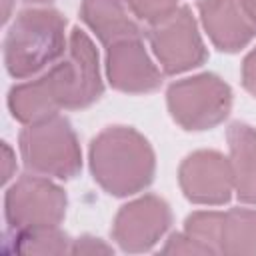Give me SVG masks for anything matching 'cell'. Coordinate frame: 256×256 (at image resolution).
Masks as SVG:
<instances>
[{
    "label": "cell",
    "mask_w": 256,
    "mask_h": 256,
    "mask_svg": "<svg viewBox=\"0 0 256 256\" xmlns=\"http://www.w3.org/2000/svg\"><path fill=\"white\" fill-rule=\"evenodd\" d=\"M102 92L98 52L86 32L74 28L68 38L66 56L38 78L16 84L8 92V110L18 122L32 124L58 114L62 108H86Z\"/></svg>",
    "instance_id": "cell-1"
},
{
    "label": "cell",
    "mask_w": 256,
    "mask_h": 256,
    "mask_svg": "<svg viewBox=\"0 0 256 256\" xmlns=\"http://www.w3.org/2000/svg\"><path fill=\"white\" fill-rule=\"evenodd\" d=\"M106 76L112 88L126 94L154 92L162 72L150 60L142 38H126L106 46Z\"/></svg>",
    "instance_id": "cell-10"
},
{
    "label": "cell",
    "mask_w": 256,
    "mask_h": 256,
    "mask_svg": "<svg viewBox=\"0 0 256 256\" xmlns=\"http://www.w3.org/2000/svg\"><path fill=\"white\" fill-rule=\"evenodd\" d=\"M226 138L234 172V192L240 202L256 206V128L234 122Z\"/></svg>",
    "instance_id": "cell-13"
},
{
    "label": "cell",
    "mask_w": 256,
    "mask_h": 256,
    "mask_svg": "<svg viewBox=\"0 0 256 256\" xmlns=\"http://www.w3.org/2000/svg\"><path fill=\"white\" fill-rule=\"evenodd\" d=\"M24 2H32V4H44V2H50V0H24Z\"/></svg>",
    "instance_id": "cell-23"
},
{
    "label": "cell",
    "mask_w": 256,
    "mask_h": 256,
    "mask_svg": "<svg viewBox=\"0 0 256 256\" xmlns=\"http://www.w3.org/2000/svg\"><path fill=\"white\" fill-rule=\"evenodd\" d=\"M172 224V212L166 200L144 194L124 204L112 224V240L124 252H148L166 234Z\"/></svg>",
    "instance_id": "cell-8"
},
{
    "label": "cell",
    "mask_w": 256,
    "mask_h": 256,
    "mask_svg": "<svg viewBox=\"0 0 256 256\" xmlns=\"http://www.w3.org/2000/svg\"><path fill=\"white\" fill-rule=\"evenodd\" d=\"M124 2L136 18L148 24H156L180 8L178 0H124Z\"/></svg>",
    "instance_id": "cell-17"
},
{
    "label": "cell",
    "mask_w": 256,
    "mask_h": 256,
    "mask_svg": "<svg viewBox=\"0 0 256 256\" xmlns=\"http://www.w3.org/2000/svg\"><path fill=\"white\" fill-rule=\"evenodd\" d=\"M170 116L184 130H208L224 122L232 108V90L216 74L176 80L166 90Z\"/></svg>",
    "instance_id": "cell-5"
},
{
    "label": "cell",
    "mask_w": 256,
    "mask_h": 256,
    "mask_svg": "<svg viewBox=\"0 0 256 256\" xmlns=\"http://www.w3.org/2000/svg\"><path fill=\"white\" fill-rule=\"evenodd\" d=\"M178 182L184 196L194 204H226L234 192V172L230 158L216 150L192 152L178 168Z\"/></svg>",
    "instance_id": "cell-9"
},
{
    "label": "cell",
    "mask_w": 256,
    "mask_h": 256,
    "mask_svg": "<svg viewBox=\"0 0 256 256\" xmlns=\"http://www.w3.org/2000/svg\"><path fill=\"white\" fill-rule=\"evenodd\" d=\"M66 194L42 174H24L4 198V216L12 232L60 226L66 214Z\"/></svg>",
    "instance_id": "cell-6"
},
{
    "label": "cell",
    "mask_w": 256,
    "mask_h": 256,
    "mask_svg": "<svg viewBox=\"0 0 256 256\" xmlns=\"http://www.w3.org/2000/svg\"><path fill=\"white\" fill-rule=\"evenodd\" d=\"M2 160H4V176H2V182H8L12 178V172H14V166H16V160H14V154L10 150V146L6 142H2Z\"/></svg>",
    "instance_id": "cell-21"
},
{
    "label": "cell",
    "mask_w": 256,
    "mask_h": 256,
    "mask_svg": "<svg viewBox=\"0 0 256 256\" xmlns=\"http://www.w3.org/2000/svg\"><path fill=\"white\" fill-rule=\"evenodd\" d=\"M12 250L20 254H66L70 252L72 240L58 226L20 230L12 236Z\"/></svg>",
    "instance_id": "cell-15"
},
{
    "label": "cell",
    "mask_w": 256,
    "mask_h": 256,
    "mask_svg": "<svg viewBox=\"0 0 256 256\" xmlns=\"http://www.w3.org/2000/svg\"><path fill=\"white\" fill-rule=\"evenodd\" d=\"M248 2V8L252 10V14H254V18H256V0H246Z\"/></svg>",
    "instance_id": "cell-22"
},
{
    "label": "cell",
    "mask_w": 256,
    "mask_h": 256,
    "mask_svg": "<svg viewBox=\"0 0 256 256\" xmlns=\"http://www.w3.org/2000/svg\"><path fill=\"white\" fill-rule=\"evenodd\" d=\"M242 84L252 96H256V46L242 62Z\"/></svg>",
    "instance_id": "cell-20"
},
{
    "label": "cell",
    "mask_w": 256,
    "mask_h": 256,
    "mask_svg": "<svg viewBox=\"0 0 256 256\" xmlns=\"http://www.w3.org/2000/svg\"><path fill=\"white\" fill-rule=\"evenodd\" d=\"M70 254H112V246L94 236H80L72 240Z\"/></svg>",
    "instance_id": "cell-19"
},
{
    "label": "cell",
    "mask_w": 256,
    "mask_h": 256,
    "mask_svg": "<svg viewBox=\"0 0 256 256\" xmlns=\"http://www.w3.org/2000/svg\"><path fill=\"white\" fill-rule=\"evenodd\" d=\"M20 154L24 166L42 176L70 180L82 168L78 138L70 122L60 114L26 124L20 132Z\"/></svg>",
    "instance_id": "cell-4"
},
{
    "label": "cell",
    "mask_w": 256,
    "mask_h": 256,
    "mask_svg": "<svg viewBox=\"0 0 256 256\" xmlns=\"http://www.w3.org/2000/svg\"><path fill=\"white\" fill-rule=\"evenodd\" d=\"M94 180L112 196L142 192L154 178L156 158L150 142L130 126H108L90 144Z\"/></svg>",
    "instance_id": "cell-2"
},
{
    "label": "cell",
    "mask_w": 256,
    "mask_h": 256,
    "mask_svg": "<svg viewBox=\"0 0 256 256\" xmlns=\"http://www.w3.org/2000/svg\"><path fill=\"white\" fill-rule=\"evenodd\" d=\"M80 18L104 46L126 38H142V30L128 14L124 0H82Z\"/></svg>",
    "instance_id": "cell-12"
},
{
    "label": "cell",
    "mask_w": 256,
    "mask_h": 256,
    "mask_svg": "<svg viewBox=\"0 0 256 256\" xmlns=\"http://www.w3.org/2000/svg\"><path fill=\"white\" fill-rule=\"evenodd\" d=\"M162 252L164 254H210L208 248H204L200 242H196L194 238H190L186 232L172 234L166 240Z\"/></svg>",
    "instance_id": "cell-18"
},
{
    "label": "cell",
    "mask_w": 256,
    "mask_h": 256,
    "mask_svg": "<svg viewBox=\"0 0 256 256\" xmlns=\"http://www.w3.org/2000/svg\"><path fill=\"white\" fill-rule=\"evenodd\" d=\"M198 12L210 42L222 52H238L256 36V18L246 0H200Z\"/></svg>",
    "instance_id": "cell-11"
},
{
    "label": "cell",
    "mask_w": 256,
    "mask_h": 256,
    "mask_svg": "<svg viewBox=\"0 0 256 256\" xmlns=\"http://www.w3.org/2000/svg\"><path fill=\"white\" fill-rule=\"evenodd\" d=\"M68 52L66 18L52 8L22 10L4 38V64L10 76L30 78Z\"/></svg>",
    "instance_id": "cell-3"
},
{
    "label": "cell",
    "mask_w": 256,
    "mask_h": 256,
    "mask_svg": "<svg viewBox=\"0 0 256 256\" xmlns=\"http://www.w3.org/2000/svg\"><path fill=\"white\" fill-rule=\"evenodd\" d=\"M146 36L164 74L186 72L208 58L198 24L188 6H180L164 20L150 24Z\"/></svg>",
    "instance_id": "cell-7"
},
{
    "label": "cell",
    "mask_w": 256,
    "mask_h": 256,
    "mask_svg": "<svg viewBox=\"0 0 256 256\" xmlns=\"http://www.w3.org/2000/svg\"><path fill=\"white\" fill-rule=\"evenodd\" d=\"M220 254H256V210L232 208L224 212Z\"/></svg>",
    "instance_id": "cell-14"
},
{
    "label": "cell",
    "mask_w": 256,
    "mask_h": 256,
    "mask_svg": "<svg viewBox=\"0 0 256 256\" xmlns=\"http://www.w3.org/2000/svg\"><path fill=\"white\" fill-rule=\"evenodd\" d=\"M224 212H194L184 222V232L208 248L210 254H220V234H222Z\"/></svg>",
    "instance_id": "cell-16"
}]
</instances>
